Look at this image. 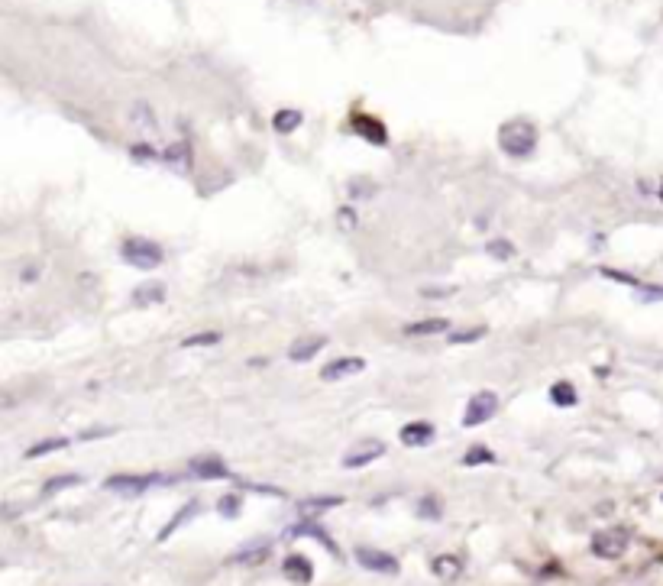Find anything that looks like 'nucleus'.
Returning a JSON list of instances; mask_svg holds the SVG:
<instances>
[{
	"instance_id": "nucleus-4",
	"label": "nucleus",
	"mask_w": 663,
	"mask_h": 586,
	"mask_svg": "<svg viewBox=\"0 0 663 586\" xmlns=\"http://www.w3.org/2000/svg\"><path fill=\"white\" fill-rule=\"evenodd\" d=\"M499 412V395L495 392H476L473 399L466 402V412H463V428H479L492 421V415Z\"/></svg>"
},
{
	"instance_id": "nucleus-1",
	"label": "nucleus",
	"mask_w": 663,
	"mask_h": 586,
	"mask_svg": "<svg viewBox=\"0 0 663 586\" xmlns=\"http://www.w3.org/2000/svg\"><path fill=\"white\" fill-rule=\"evenodd\" d=\"M499 146L511 159H528L537 146V127L531 120H508L499 130Z\"/></svg>"
},
{
	"instance_id": "nucleus-7",
	"label": "nucleus",
	"mask_w": 663,
	"mask_h": 586,
	"mask_svg": "<svg viewBox=\"0 0 663 586\" xmlns=\"http://www.w3.org/2000/svg\"><path fill=\"white\" fill-rule=\"evenodd\" d=\"M382 454H385V444H382V441H363V444H356L353 451H347V457H343V467H350V470L366 467V463L379 460Z\"/></svg>"
},
{
	"instance_id": "nucleus-12",
	"label": "nucleus",
	"mask_w": 663,
	"mask_h": 586,
	"mask_svg": "<svg viewBox=\"0 0 663 586\" xmlns=\"http://www.w3.org/2000/svg\"><path fill=\"white\" fill-rule=\"evenodd\" d=\"M324 344H327L324 337H305V340H295V344L288 347V360H295V363H308L311 357H317V353L324 350Z\"/></svg>"
},
{
	"instance_id": "nucleus-6",
	"label": "nucleus",
	"mask_w": 663,
	"mask_h": 586,
	"mask_svg": "<svg viewBox=\"0 0 663 586\" xmlns=\"http://www.w3.org/2000/svg\"><path fill=\"white\" fill-rule=\"evenodd\" d=\"M356 561L359 567L372 570V574H385V577H398V570H402L389 551H379V548H356Z\"/></svg>"
},
{
	"instance_id": "nucleus-9",
	"label": "nucleus",
	"mask_w": 663,
	"mask_h": 586,
	"mask_svg": "<svg viewBox=\"0 0 663 586\" xmlns=\"http://www.w3.org/2000/svg\"><path fill=\"white\" fill-rule=\"evenodd\" d=\"M398 438H402L405 447H427V444L434 441V425H431V421H411V425L402 428Z\"/></svg>"
},
{
	"instance_id": "nucleus-17",
	"label": "nucleus",
	"mask_w": 663,
	"mask_h": 586,
	"mask_svg": "<svg viewBox=\"0 0 663 586\" xmlns=\"http://www.w3.org/2000/svg\"><path fill=\"white\" fill-rule=\"evenodd\" d=\"M444 331H450L447 318H427V321H414L405 327L408 337H431V334H444Z\"/></svg>"
},
{
	"instance_id": "nucleus-3",
	"label": "nucleus",
	"mask_w": 663,
	"mask_h": 586,
	"mask_svg": "<svg viewBox=\"0 0 663 586\" xmlns=\"http://www.w3.org/2000/svg\"><path fill=\"white\" fill-rule=\"evenodd\" d=\"M628 541H631V535L625 528H605V531H596L592 535V554L596 557H605V561H615V557H621L628 551Z\"/></svg>"
},
{
	"instance_id": "nucleus-15",
	"label": "nucleus",
	"mask_w": 663,
	"mask_h": 586,
	"mask_svg": "<svg viewBox=\"0 0 663 586\" xmlns=\"http://www.w3.org/2000/svg\"><path fill=\"white\" fill-rule=\"evenodd\" d=\"M431 570L440 577V580H457L463 574V561L457 554H440L431 561Z\"/></svg>"
},
{
	"instance_id": "nucleus-2",
	"label": "nucleus",
	"mask_w": 663,
	"mask_h": 586,
	"mask_svg": "<svg viewBox=\"0 0 663 586\" xmlns=\"http://www.w3.org/2000/svg\"><path fill=\"white\" fill-rule=\"evenodd\" d=\"M120 253L133 269H156L162 263V247L153 240H143V237H127Z\"/></svg>"
},
{
	"instance_id": "nucleus-22",
	"label": "nucleus",
	"mask_w": 663,
	"mask_h": 586,
	"mask_svg": "<svg viewBox=\"0 0 663 586\" xmlns=\"http://www.w3.org/2000/svg\"><path fill=\"white\" fill-rule=\"evenodd\" d=\"M195 512H198V502H188V506H185L182 512H175V519H172L169 525H165V531H162V535H159V541L172 538V531H178V528H182V525H185V522H188V519H191V515H195Z\"/></svg>"
},
{
	"instance_id": "nucleus-18",
	"label": "nucleus",
	"mask_w": 663,
	"mask_h": 586,
	"mask_svg": "<svg viewBox=\"0 0 663 586\" xmlns=\"http://www.w3.org/2000/svg\"><path fill=\"white\" fill-rule=\"evenodd\" d=\"M301 111H295V107H288V111H279L272 117V127H275V133H295L298 127H301Z\"/></svg>"
},
{
	"instance_id": "nucleus-25",
	"label": "nucleus",
	"mask_w": 663,
	"mask_h": 586,
	"mask_svg": "<svg viewBox=\"0 0 663 586\" xmlns=\"http://www.w3.org/2000/svg\"><path fill=\"white\" fill-rule=\"evenodd\" d=\"M463 463H466V467H476V463H495V454L486 451V447H482V444H476L473 451H469V454L463 457Z\"/></svg>"
},
{
	"instance_id": "nucleus-26",
	"label": "nucleus",
	"mask_w": 663,
	"mask_h": 586,
	"mask_svg": "<svg viewBox=\"0 0 663 586\" xmlns=\"http://www.w3.org/2000/svg\"><path fill=\"white\" fill-rule=\"evenodd\" d=\"M482 337H486V327H473V331L450 334V344H473V340H482Z\"/></svg>"
},
{
	"instance_id": "nucleus-31",
	"label": "nucleus",
	"mask_w": 663,
	"mask_h": 586,
	"mask_svg": "<svg viewBox=\"0 0 663 586\" xmlns=\"http://www.w3.org/2000/svg\"><path fill=\"white\" fill-rule=\"evenodd\" d=\"M340 502H343L340 496L337 499H314V502H305V509H311V512L314 509H334V506H340Z\"/></svg>"
},
{
	"instance_id": "nucleus-28",
	"label": "nucleus",
	"mask_w": 663,
	"mask_h": 586,
	"mask_svg": "<svg viewBox=\"0 0 663 586\" xmlns=\"http://www.w3.org/2000/svg\"><path fill=\"white\" fill-rule=\"evenodd\" d=\"M211 344H220V334H217V331H211V334H195V337L182 340V347H211Z\"/></svg>"
},
{
	"instance_id": "nucleus-24",
	"label": "nucleus",
	"mask_w": 663,
	"mask_h": 586,
	"mask_svg": "<svg viewBox=\"0 0 663 586\" xmlns=\"http://www.w3.org/2000/svg\"><path fill=\"white\" fill-rule=\"evenodd\" d=\"M62 447H68V438H52V441H39L36 447H30L26 451V457H43V454H52V451H62Z\"/></svg>"
},
{
	"instance_id": "nucleus-27",
	"label": "nucleus",
	"mask_w": 663,
	"mask_h": 586,
	"mask_svg": "<svg viewBox=\"0 0 663 586\" xmlns=\"http://www.w3.org/2000/svg\"><path fill=\"white\" fill-rule=\"evenodd\" d=\"M240 506H243L240 496H224V499H220V515H224V519H237Z\"/></svg>"
},
{
	"instance_id": "nucleus-29",
	"label": "nucleus",
	"mask_w": 663,
	"mask_h": 586,
	"mask_svg": "<svg viewBox=\"0 0 663 586\" xmlns=\"http://www.w3.org/2000/svg\"><path fill=\"white\" fill-rule=\"evenodd\" d=\"M78 483H81V476L72 473V476H59V480H49L43 489H46V493H59V489H65V486H78Z\"/></svg>"
},
{
	"instance_id": "nucleus-5",
	"label": "nucleus",
	"mask_w": 663,
	"mask_h": 586,
	"mask_svg": "<svg viewBox=\"0 0 663 586\" xmlns=\"http://www.w3.org/2000/svg\"><path fill=\"white\" fill-rule=\"evenodd\" d=\"M156 483H162L156 473H149V476H133V473H120V476H110V480L104 483V489H110V493H117V496L136 499V496H143L146 489H153Z\"/></svg>"
},
{
	"instance_id": "nucleus-13",
	"label": "nucleus",
	"mask_w": 663,
	"mask_h": 586,
	"mask_svg": "<svg viewBox=\"0 0 663 586\" xmlns=\"http://www.w3.org/2000/svg\"><path fill=\"white\" fill-rule=\"evenodd\" d=\"M269 551H272V541H269V538H259V541H253V544H246V548H240L237 554L230 557V561H233V564H256V561H266Z\"/></svg>"
},
{
	"instance_id": "nucleus-19",
	"label": "nucleus",
	"mask_w": 663,
	"mask_h": 586,
	"mask_svg": "<svg viewBox=\"0 0 663 586\" xmlns=\"http://www.w3.org/2000/svg\"><path fill=\"white\" fill-rule=\"evenodd\" d=\"M162 159L165 162H172V166H191V149H188V143H172L169 149L162 153Z\"/></svg>"
},
{
	"instance_id": "nucleus-11",
	"label": "nucleus",
	"mask_w": 663,
	"mask_h": 586,
	"mask_svg": "<svg viewBox=\"0 0 663 586\" xmlns=\"http://www.w3.org/2000/svg\"><path fill=\"white\" fill-rule=\"evenodd\" d=\"M282 574H285L288 580H295V583H311V580H314V567H311L308 557L292 554V557H285Z\"/></svg>"
},
{
	"instance_id": "nucleus-10",
	"label": "nucleus",
	"mask_w": 663,
	"mask_h": 586,
	"mask_svg": "<svg viewBox=\"0 0 663 586\" xmlns=\"http://www.w3.org/2000/svg\"><path fill=\"white\" fill-rule=\"evenodd\" d=\"M191 473H195L198 480H227L230 476L224 460H217V457H195L191 460Z\"/></svg>"
},
{
	"instance_id": "nucleus-33",
	"label": "nucleus",
	"mask_w": 663,
	"mask_h": 586,
	"mask_svg": "<svg viewBox=\"0 0 663 586\" xmlns=\"http://www.w3.org/2000/svg\"><path fill=\"white\" fill-rule=\"evenodd\" d=\"M427 298H440V295H453V289H424Z\"/></svg>"
},
{
	"instance_id": "nucleus-30",
	"label": "nucleus",
	"mask_w": 663,
	"mask_h": 586,
	"mask_svg": "<svg viewBox=\"0 0 663 586\" xmlns=\"http://www.w3.org/2000/svg\"><path fill=\"white\" fill-rule=\"evenodd\" d=\"M489 253L499 256V260H508V256L515 253V247H511L508 240H492V243H489Z\"/></svg>"
},
{
	"instance_id": "nucleus-32",
	"label": "nucleus",
	"mask_w": 663,
	"mask_h": 586,
	"mask_svg": "<svg viewBox=\"0 0 663 586\" xmlns=\"http://www.w3.org/2000/svg\"><path fill=\"white\" fill-rule=\"evenodd\" d=\"M421 512L427 515V519H440V509L434 506V499H424V502H421Z\"/></svg>"
},
{
	"instance_id": "nucleus-34",
	"label": "nucleus",
	"mask_w": 663,
	"mask_h": 586,
	"mask_svg": "<svg viewBox=\"0 0 663 586\" xmlns=\"http://www.w3.org/2000/svg\"><path fill=\"white\" fill-rule=\"evenodd\" d=\"M660 198H663V188H660Z\"/></svg>"
},
{
	"instance_id": "nucleus-20",
	"label": "nucleus",
	"mask_w": 663,
	"mask_h": 586,
	"mask_svg": "<svg viewBox=\"0 0 663 586\" xmlns=\"http://www.w3.org/2000/svg\"><path fill=\"white\" fill-rule=\"evenodd\" d=\"M550 399H554V405H560V408L576 405V386L573 383H554L550 386Z\"/></svg>"
},
{
	"instance_id": "nucleus-14",
	"label": "nucleus",
	"mask_w": 663,
	"mask_h": 586,
	"mask_svg": "<svg viewBox=\"0 0 663 586\" xmlns=\"http://www.w3.org/2000/svg\"><path fill=\"white\" fill-rule=\"evenodd\" d=\"M130 124H133L136 130H146V133H156V130H159V120H156L153 107H149L146 101L130 104Z\"/></svg>"
},
{
	"instance_id": "nucleus-16",
	"label": "nucleus",
	"mask_w": 663,
	"mask_h": 586,
	"mask_svg": "<svg viewBox=\"0 0 663 586\" xmlns=\"http://www.w3.org/2000/svg\"><path fill=\"white\" fill-rule=\"evenodd\" d=\"M353 127H356L359 133H363L369 143H376V146H382L385 140H389V133H385V127L379 124L376 117H366V114H363V117H356V120H353Z\"/></svg>"
},
{
	"instance_id": "nucleus-23",
	"label": "nucleus",
	"mask_w": 663,
	"mask_h": 586,
	"mask_svg": "<svg viewBox=\"0 0 663 586\" xmlns=\"http://www.w3.org/2000/svg\"><path fill=\"white\" fill-rule=\"evenodd\" d=\"M292 535H311V538H317V541H321V544H324V548H327L330 554H337V548H334V541H330V538L324 535V531H321V528H317V525H311V522H301L298 528H292Z\"/></svg>"
},
{
	"instance_id": "nucleus-8",
	"label": "nucleus",
	"mask_w": 663,
	"mask_h": 586,
	"mask_svg": "<svg viewBox=\"0 0 663 586\" xmlns=\"http://www.w3.org/2000/svg\"><path fill=\"white\" fill-rule=\"evenodd\" d=\"M363 370H366V360H359V357H340V360H334V363L324 366L321 379H324V383H334V379H347V376H356V373H363Z\"/></svg>"
},
{
	"instance_id": "nucleus-21",
	"label": "nucleus",
	"mask_w": 663,
	"mask_h": 586,
	"mask_svg": "<svg viewBox=\"0 0 663 586\" xmlns=\"http://www.w3.org/2000/svg\"><path fill=\"white\" fill-rule=\"evenodd\" d=\"M162 298H165V285L153 282V285H140L136 295H133V302L136 305H149V302H162Z\"/></svg>"
}]
</instances>
